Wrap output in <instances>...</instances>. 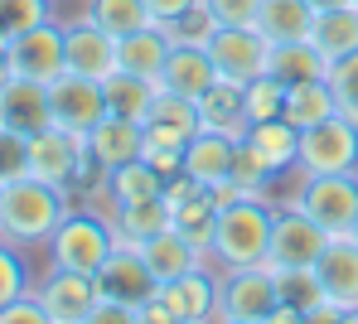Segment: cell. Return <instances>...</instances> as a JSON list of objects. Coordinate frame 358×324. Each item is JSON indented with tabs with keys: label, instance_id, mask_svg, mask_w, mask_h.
<instances>
[{
	"label": "cell",
	"instance_id": "18",
	"mask_svg": "<svg viewBox=\"0 0 358 324\" xmlns=\"http://www.w3.org/2000/svg\"><path fill=\"white\" fill-rule=\"evenodd\" d=\"M141 145H145V126L141 122H126L117 112H107L97 126L87 131V155L102 170H117L126 160H141Z\"/></svg>",
	"mask_w": 358,
	"mask_h": 324
},
{
	"label": "cell",
	"instance_id": "37",
	"mask_svg": "<svg viewBox=\"0 0 358 324\" xmlns=\"http://www.w3.org/2000/svg\"><path fill=\"white\" fill-rule=\"evenodd\" d=\"M233 184H238L247 198H266L271 194V179H276V170L247 145V140H238V150H233V175H228Z\"/></svg>",
	"mask_w": 358,
	"mask_h": 324
},
{
	"label": "cell",
	"instance_id": "54",
	"mask_svg": "<svg viewBox=\"0 0 358 324\" xmlns=\"http://www.w3.org/2000/svg\"><path fill=\"white\" fill-rule=\"evenodd\" d=\"M354 5H358V0H354Z\"/></svg>",
	"mask_w": 358,
	"mask_h": 324
},
{
	"label": "cell",
	"instance_id": "29",
	"mask_svg": "<svg viewBox=\"0 0 358 324\" xmlns=\"http://www.w3.org/2000/svg\"><path fill=\"white\" fill-rule=\"evenodd\" d=\"M310 39H315V49L334 64V59H344V54H354L358 49V5H334V10H315V29H310Z\"/></svg>",
	"mask_w": 358,
	"mask_h": 324
},
{
	"label": "cell",
	"instance_id": "35",
	"mask_svg": "<svg viewBox=\"0 0 358 324\" xmlns=\"http://www.w3.org/2000/svg\"><path fill=\"white\" fill-rule=\"evenodd\" d=\"M276 295L281 305H291L300 320H310V310L324 300V286L315 276V266H296V271H276Z\"/></svg>",
	"mask_w": 358,
	"mask_h": 324
},
{
	"label": "cell",
	"instance_id": "50",
	"mask_svg": "<svg viewBox=\"0 0 358 324\" xmlns=\"http://www.w3.org/2000/svg\"><path fill=\"white\" fill-rule=\"evenodd\" d=\"M315 10H334V5H349V0H310Z\"/></svg>",
	"mask_w": 358,
	"mask_h": 324
},
{
	"label": "cell",
	"instance_id": "39",
	"mask_svg": "<svg viewBox=\"0 0 358 324\" xmlns=\"http://www.w3.org/2000/svg\"><path fill=\"white\" fill-rule=\"evenodd\" d=\"M165 34H170V44H194V49H208V39L218 34V20L208 15V5L199 0L194 10H184L179 20L165 24Z\"/></svg>",
	"mask_w": 358,
	"mask_h": 324
},
{
	"label": "cell",
	"instance_id": "51",
	"mask_svg": "<svg viewBox=\"0 0 358 324\" xmlns=\"http://www.w3.org/2000/svg\"><path fill=\"white\" fill-rule=\"evenodd\" d=\"M349 237H354V242H358V218H354V228H349Z\"/></svg>",
	"mask_w": 358,
	"mask_h": 324
},
{
	"label": "cell",
	"instance_id": "42",
	"mask_svg": "<svg viewBox=\"0 0 358 324\" xmlns=\"http://www.w3.org/2000/svg\"><path fill=\"white\" fill-rule=\"evenodd\" d=\"M29 175V135L15 126H0V184H15Z\"/></svg>",
	"mask_w": 358,
	"mask_h": 324
},
{
	"label": "cell",
	"instance_id": "41",
	"mask_svg": "<svg viewBox=\"0 0 358 324\" xmlns=\"http://www.w3.org/2000/svg\"><path fill=\"white\" fill-rule=\"evenodd\" d=\"M329 87H334L339 112H344L349 122H358V49L329 64Z\"/></svg>",
	"mask_w": 358,
	"mask_h": 324
},
{
	"label": "cell",
	"instance_id": "45",
	"mask_svg": "<svg viewBox=\"0 0 358 324\" xmlns=\"http://www.w3.org/2000/svg\"><path fill=\"white\" fill-rule=\"evenodd\" d=\"M203 5L218 24H257L262 15V0H203Z\"/></svg>",
	"mask_w": 358,
	"mask_h": 324
},
{
	"label": "cell",
	"instance_id": "6",
	"mask_svg": "<svg viewBox=\"0 0 358 324\" xmlns=\"http://www.w3.org/2000/svg\"><path fill=\"white\" fill-rule=\"evenodd\" d=\"M296 170L300 175H349V170H358V122L334 112V117L305 126Z\"/></svg>",
	"mask_w": 358,
	"mask_h": 324
},
{
	"label": "cell",
	"instance_id": "12",
	"mask_svg": "<svg viewBox=\"0 0 358 324\" xmlns=\"http://www.w3.org/2000/svg\"><path fill=\"white\" fill-rule=\"evenodd\" d=\"M34 295L44 300L49 324H87L92 320V305H97V276L49 266V276L34 286Z\"/></svg>",
	"mask_w": 358,
	"mask_h": 324
},
{
	"label": "cell",
	"instance_id": "21",
	"mask_svg": "<svg viewBox=\"0 0 358 324\" xmlns=\"http://www.w3.org/2000/svg\"><path fill=\"white\" fill-rule=\"evenodd\" d=\"M233 150H238L233 135H223V131H194L189 150H184V175L213 189V184H223L233 175Z\"/></svg>",
	"mask_w": 358,
	"mask_h": 324
},
{
	"label": "cell",
	"instance_id": "7",
	"mask_svg": "<svg viewBox=\"0 0 358 324\" xmlns=\"http://www.w3.org/2000/svg\"><path fill=\"white\" fill-rule=\"evenodd\" d=\"M165 203H170V223L208 257V247H213V223H218V198H213V189L199 184V179H189V175L179 170V175L165 179Z\"/></svg>",
	"mask_w": 358,
	"mask_h": 324
},
{
	"label": "cell",
	"instance_id": "40",
	"mask_svg": "<svg viewBox=\"0 0 358 324\" xmlns=\"http://www.w3.org/2000/svg\"><path fill=\"white\" fill-rule=\"evenodd\" d=\"M150 122H165V126L175 131H203V122H199V102L194 97H179V92H165L160 87V97H155V107H150Z\"/></svg>",
	"mask_w": 358,
	"mask_h": 324
},
{
	"label": "cell",
	"instance_id": "44",
	"mask_svg": "<svg viewBox=\"0 0 358 324\" xmlns=\"http://www.w3.org/2000/svg\"><path fill=\"white\" fill-rule=\"evenodd\" d=\"M0 324H49V310H44V300L34 290H24V295L0 305Z\"/></svg>",
	"mask_w": 358,
	"mask_h": 324
},
{
	"label": "cell",
	"instance_id": "1",
	"mask_svg": "<svg viewBox=\"0 0 358 324\" xmlns=\"http://www.w3.org/2000/svg\"><path fill=\"white\" fill-rule=\"evenodd\" d=\"M68 208H73L68 189L24 175L15 184H5V194H0V237L15 247H44L54 237V228L68 218Z\"/></svg>",
	"mask_w": 358,
	"mask_h": 324
},
{
	"label": "cell",
	"instance_id": "15",
	"mask_svg": "<svg viewBox=\"0 0 358 324\" xmlns=\"http://www.w3.org/2000/svg\"><path fill=\"white\" fill-rule=\"evenodd\" d=\"M218 281L223 271L213 276L203 261L194 271H184L175 281H160V300L170 305L175 324H199V320H218Z\"/></svg>",
	"mask_w": 358,
	"mask_h": 324
},
{
	"label": "cell",
	"instance_id": "28",
	"mask_svg": "<svg viewBox=\"0 0 358 324\" xmlns=\"http://www.w3.org/2000/svg\"><path fill=\"white\" fill-rule=\"evenodd\" d=\"M257 29H262L271 44L310 39V29H315V5H310V0H262Z\"/></svg>",
	"mask_w": 358,
	"mask_h": 324
},
{
	"label": "cell",
	"instance_id": "14",
	"mask_svg": "<svg viewBox=\"0 0 358 324\" xmlns=\"http://www.w3.org/2000/svg\"><path fill=\"white\" fill-rule=\"evenodd\" d=\"M63 54H68V73L107 82L117 73V34H107L102 24H92L83 15V20L63 24Z\"/></svg>",
	"mask_w": 358,
	"mask_h": 324
},
{
	"label": "cell",
	"instance_id": "32",
	"mask_svg": "<svg viewBox=\"0 0 358 324\" xmlns=\"http://www.w3.org/2000/svg\"><path fill=\"white\" fill-rule=\"evenodd\" d=\"M334 112H339V102H334L329 78H315V82L286 87V122H291L296 131L315 126V122H324V117H334Z\"/></svg>",
	"mask_w": 358,
	"mask_h": 324
},
{
	"label": "cell",
	"instance_id": "36",
	"mask_svg": "<svg viewBox=\"0 0 358 324\" xmlns=\"http://www.w3.org/2000/svg\"><path fill=\"white\" fill-rule=\"evenodd\" d=\"M242 97H247V126L286 117V82L276 73H257L252 82H242Z\"/></svg>",
	"mask_w": 358,
	"mask_h": 324
},
{
	"label": "cell",
	"instance_id": "20",
	"mask_svg": "<svg viewBox=\"0 0 358 324\" xmlns=\"http://www.w3.org/2000/svg\"><path fill=\"white\" fill-rule=\"evenodd\" d=\"M315 276H320L329 300L358 310V242L354 237H329V247L315 261Z\"/></svg>",
	"mask_w": 358,
	"mask_h": 324
},
{
	"label": "cell",
	"instance_id": "53",
	"mask_svg": "<svg viewBox=\"0 0 358 324\" xmlns=\"http://www.w3.org/2000/svg\"><path fill=\"white\" fill-rule=\"evenodd\" d=\"M0 194H5V184H0Z\"/></svg>",
	"mask_w": 358,
	"mask_h": 324
},
{
	"label": "cell",
	"instance_id": "30",
	"mask_svg": "<svg viewBox=\"0 0 358 324\" xmlns=\"http://www.w3.org/2000/svg\"><path fill=\"white\" fill-rule=\"evenodd\" d=\"M160 194H165V175L150 160H126L117 170H107V208L141 203V198H160Z\"/></svg>",
	"mask_w": 358,
	"mask_h": 324
},
{
	"label": "cell",
	"instance_id": "47",
	"mask_svg": "<svg viewBox=\"0 0 358 324\" xmlns=\"http://www.w3.org/2000/svg\"><path fill=\"white\" fill-rule=\"evenodd\" d=\"M136 324H175V315H170V305L160 295H150L145 305H136Z\"/></svg>",
	"mask_w": 358,
	"mask_h": 324
},
{
	"label": "cell",
	"instance_id": "43",
	"mask_svg": "<svg viewBox=\"0 0 358 324\" xmlns=\"http://www.w3.org/2000/svg\"><path fill=\"white\" fill-rule=\"evenodd\" d=\"M24 290H29V266H24L15 242L0 237V305L15 300V295H24Z\"/></svg>",
	"mask_w": 358,
	"mask_h": 324
},
{
	"label": "cell",
	"instance_id": "24",
	"mask_svg": "<svg viewBox=\"0 0 358 324\" xmlns=\"http://www.w3.org/2000/svg\"><path fill=\"white\" fill-rule=\"evenodd\" d=\"M141 257H145V266L155 271V281H175V276H184V271H194L199 261H203V252L179 233V228H165V233H155V237H145L141 247H136Z\"/></svg>",
	"mask_w": 358,
	"mask_h": 324
},
{
	"label": "cell",
	"instance_id": "8",
	"mask_svg": "<svg viewBox=\"0 0 358 324\" xmlns=\"http://www.w3.org/2000/svg\"><path fill=\"white\" fill-rule=\"evenodd\" d=\"M208 54L218 64V78L252 82L257 73H266V64H271V39L257 24H218V34L208 39Z\"/></svg>",
	"mask_w": 358,
	"mask_h": 324
},
{
	"label": "cell",
	"instance_id": "33",
	"mask_svg": "<svg viewBox=\"0 0 358 324\" xmlns=\"http://www.w3.org/2000/svg\"><path fill=\"white\" fill-rule=\"evenodd\" d=\"M184 150H189V131H175V126H165V122H145L141 160H150L165 179L184 170Z\"/></svg>",
	"mask_w": 358,
	"mask_h": 324
},
{
	"label": "cell",
	"instance_id": "11",
	"mask_svg": "<svg viewBox=\"0 0 358 324\" xmlns=\"http://www.w3.org/2000/svg\"><path fill=\"white\" fill-rule=\"evenodd\" d=\"M83 165H87V135H73L63 126H44L39 135H29V175L34 179L73 189Z\"/></svg>",
	"mask_w": 358,
	"mask_h": 324
},
{
	"label": "cell",
	"instance_id": "2",
	"mask_svg": "<svg viewBox=\"0 0 358 324\" xmlns=\"http://www.w3.org/2000/svg\"><path fill=\"white\" fill-rule=\"evenodd\" d=\"M271 228H276V208L266 198H233L218 208L213 223V247L208 257L218 261V271H238V266H266L271 252Z\"/></svg>",
	"mask_w": 358,
	"mask_h": 324
},
{
	"label": "cell",
	"instance_id": "49",
	"mask_svg": "<svg viewBox=\"0 0 358 324\" xmlns=\"http://www.w3.org/2000/svg\"><path fill=\"white\" fill-rule=\"evenodd\" d=\"M15 78V64H10V44H0V87Z\"/></svg>",
	"mask_w": 358,
	"mask_h": 324
},
{
	"label": "cell",
	"instance_id": "23",
	"mask_svg": "<svg viewBox=\"0 0 358 324\" xmlns=\"http://www.w3.org/2000/svg\"><path fill=\"white\" fill-rule=\"evenodd\" d=\"M199 122H203V131H223V135L242 140L247 135V97H242V82L218 78L199 97Z\"/></svg>",
	"mask_w": 358,
	"mask_h": 324
},
{
	"label": "cell",
	"instance_id": "31",
	"mask_svg": "<svg viewBox=\"0 0 358 324\" xmlns=\"http://www.w3.org/2000/svg\"><path fill=\"white\" fill-rule=\"evenodd\" d=\"M266 73H276L286 87L296 82H315V78H329V59L315 49V39H296V44H271V64Z\"/></svg>",
	"mask_w": 358,
	"mask_h": 324
},
{
	"label": "cell",
	"instance_id": "22",
	"mask_svg": "<svg viewBox=\"0 0 358 324\" xmlns=\"http://www.w3.org/2000/svg\"><path fill=\"white\" fill-rule=\"evenodd\" d=\"M170 49H175V44H170L165 24H145V29L121 34V39H117V68H126V73H141V78H155V82H160Z\"/></svg>",
	"mask_w": 358,
	"mask_h": 324
},
{
	"label": "cell",
	"instance_id": "38",
	"mask_svg": "<svg viewBox=\"0 0 358 324\" xmlns=\"http://www.w3.org/2000/svg\"><path fill=\"white\" fill-rule=\"evenodd\" d=\"M44 20H54V0H0V44H15Z\"/></svg>",
	"mask_w": 358,
	"mask_h": 324
},
{
	"label": "cell",
	"instance_id": "10",
	"mask_svg": "<svg viewBox=\"0 0 358 324\" xmlns=\"http://www.w3.org/2000/svg\"><path fill=\"white\" fill-rule=\"evenodd\" d=\"M324 247H329V233H324L315 218H305L300 208L286 203V208L276 213V228H271V252H266V266H271V271L315 266Z\"/></svg>",
	"mask_w": 358,
	"mask_h": 324
},
{
	"label": "cell",
	"instance_id": "48",
	"mask_svg": "<svg viewBox=\"0 0 358 324\" xmlns=\"http://www.w3.org/2000/svg\"><path fill=\"white\" fill-rule=\"evenodd\" d=\"M150 5V15H155V24H170V20H179L184 10H194L199 0H145Z\"/></svg>",
	"mask_w": 358,
	"mask_h": 324
},
{
	"label": "cell",
	"instance_id": "46",
	"mask_svg": "<svg viewBox=\"0 0 358 324\" xmlns=\"http://www.w3.org/2000/svg\"><path fill=\"white\" fill-rule=\"evenodd\" d=\"M87 324H136V310L126 300H117V295H102L97 290V305H92V320Z\"/></svg>",
	"mask_w": 358,
	"mask_h": 324
},
{
	"label": "cell",
	"instance_id": "34",
	"mask_svg": "<svg viewBox=\"0 0 358 324\" xmlns=\"http://www.w3.org/2000/svg\"><path fill=\"white\" fill-rule=\"evenodd\" d=\"M92 24H102L107 34H136V29H145V24H155V15H150V5L145 0H87V10H83Z\"/></svg>",
	"mask_w": 358,
	"mask_h": 324
},
{
	"label": "cell",
	"instance_id": "17",
	"mask_svg": "<svg viewBox=\"0 0 358 324\" xmlns=\"http://www.w3.org/2000/svg\"><path fill=\"white\" fill-rule=\"evenodd\" d=\"M0 112H5V126L24 131V135H39L44 126H54V112H49V82L10 78V82L0 87Z\"/></svg>",
	"mask_w": 358,
	"mask_h": 324
},
{
	"label": "cell",
	"instance_id": "27",
	"mask_svg": "<svg viewBox=\"0 0 358 324\" xmlns=\"http://www.w3.org/2000/svg\"><path fill=\"white\" fill-rule=\"evenodd\" d=\"M107 213H112L117 242H131V247H141L145 237L175 228V223H170V203H165V194L160 198H141V203H121V208H107Z\"/></svg>",
	"mask_w": 358,
	"mask_h": 324
},
{
	"label": "cell",
	"instance_id": "5",
	"mask_svg": "<svg viewBox=\"0 0 358 324\" xmlns=\"http://www.w3.org/2000/svg\"><path fill=\"white\" fill-rule=\"evenodd\" d=\"M276 305H281V295H276V271H271V266L223 271V281H218V320H228V324H271Z\"/></svg>",
	"mask_w": 358,
	"mask_h": 324
},
{
	"label": "cell",
	"instance_id": "9",
	"mask_svg": "<svg viewBox=\"0 0 358 324\" xmlns=\"http://www.w3.org/2000/svg\"><path fill=\"white\" fill-rule=\"evenodd\" d=\"M49 112H54V126L73 131V135H87L107 117V87L97 78L63 73V78L49 82Z\"/></svg>",
	"mask_w": 358,
	"mask_h": 324
},
{
	"label": "cell",
	"instance_id": "19",
	"mask_svg": "<svg viewBox=\"0 0 358 324\" xmlns=\"http://www.w3.org/2000/svg\"><path fill=\"white\" fill-rule=\"evenodd\" d=\"M218 82V64L208 49H194V44H175L170 59H165V73H160V87L165 92H179V97H203L208 87Z\"/></svg>",
	"mask_w": 358,
	"mask_h": 324
},
{
	"label": "cell",
	"instance_id": "16",
	"mask_svg": "<svg viewBox=\"0 0 358 324\" xmlns=\"http://www.w3.org/2000/svg\"><path fill=\"white\" fill-rule=\"evenodd\" d=\"M97 290L102 295H117V300H126L136 310L150 295H160V281H155V271L145 266V257L131 242H117V252L102 261V271H97Z\"/></svg>",
	"mask_w": 358,
	"mask_h": 324
},
{
	"label": "cell",
	"instance_id": "3",
	"mask_svg": "<svg viewBox=\"0 0 358 324\" xmlns=\"http://www.w3.org/2000/svg\"><path fill=\"white\" fill-rule=\"evenodd\" d=\"M44 247H49V266L97 276V271H102V261L117 252V228H112V213L68 208V218L54 228V237H49Z\"/></svg>",
	"mask_w": 358,
	"mask_h": 324
},
{
	"label": "cell",
	"instance_id": "52",
	"mask_svg": "<svg viewBox=\"0 0 358 324\" xmlns=\"http://www.w3.org/2000/svg\"><path fill=\"white\" fill-rule=\"evenodd\" d=\"M0 126H5V112H0Z\"/></svg>",
	"mask_w": 358,
	"mask_h": 324
},
{
	"label": "cell",
	"instance_id": "26",
	"mask_svg": "<svg viewBox=\"0 0 358 324\" xmlns=\"http://www.w3.org/2000/svg\"><path fill=\"white\" fill-rule=\"evenodd\" d=\"M107 112H117V117H126V122H150V107H155V97H160V82L155 78H141V73H126V68H117L107 82Z\"/></svg>",
	"mask_w": 358,
	"mask_h": 324
},
{
	"label": "cell",
	"instance_id": "13",
	"mask_svg": "<svg viewBox=\"0 0 358 324\" xmlns=\"http://www.w3.org/2000/svg\"><path fill=\"white\" fill-rule=\"evenodd\" d=\"M10 64L15 78H34V82H54L68 73V54H63V24L59 20H44L34 24L29 34H20L10 44Z\"/></svg>",
	"mask_w": 358,
	"mask_h": 324
},
{
	"label": "cell",
	"instance_id": "25",
	"mask_svg": "<svg viewBox=\"0 0 358 324\" xmlns=\"http://www.w3.org/2000/svg\"><path fill=\"white\" fill-rule=\"evenodd\" d=\"M276 175H286V170H296L300 160V131L286 122V117H271V122H252L247 135H242Z\"/></svg>",
	"mask_w": 358,
	"mask_h": 324
},
{
	"label": "cell",
	"instance_id": "4",
	"mask_svg": "<svg viewBox=\"0 0 358 324\" xmlns=\"http://www.w3.org/2000/svg\"><path fill=\"white\" fill-rule=\"evenodd\" d=\"M291 208L315 218L329 237H349L358 218V170L349 175H305L300 189L291 194Z\"/></svg>",
	"mask_w": 358,
	"mask_h": 324
}]
</instances>
